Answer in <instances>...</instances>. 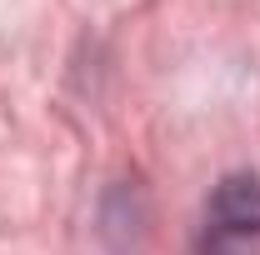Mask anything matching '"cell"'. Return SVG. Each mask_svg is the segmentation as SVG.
Segmentation results:
<instances>
[{"label": "cell", "instance_id": "obj_1", "mask_svg": "<svg viewBox=\"0 0 260 255\" xmlns=\"http://www.w3.org/2000/svg\"><path fill=\"white\" fill-rule=\"evenodd\" d=\"M190 255H260V175H225L195 225Z\"/></svg>", "mask_w": 260, "mask_h": 255}]
</instances>
